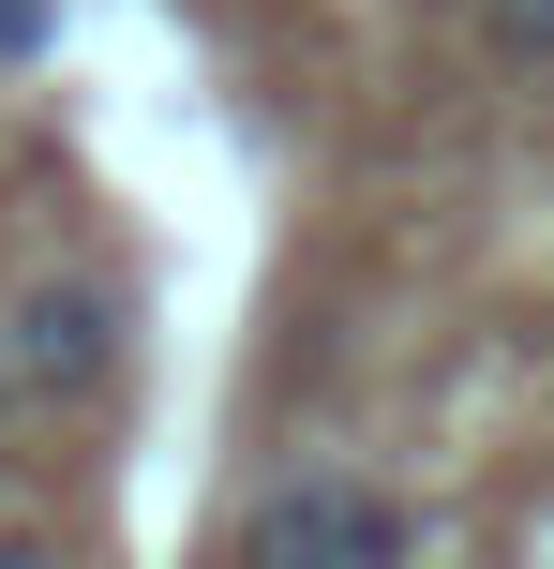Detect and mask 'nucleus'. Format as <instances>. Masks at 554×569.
<instances>
[{"instance_id": "1", "label": "nucleus", "mask_w": 554, "mask_h": 569, "mask_svg": "<svg viewBox=\"0 0 554 569\" xmlns=\"http://www.w3.org/2000/svg\"><path fill=\"white\" fill-rule=\"evenodd\" d=\"M405 555H420V510L390 480H360V465L270 480L240 510V540H225V569H405Z\"/></svg>"}, {"instance_id": "2", "label": "nucleus", "mask_w": 554, "mask_h": 569, "mask_svg": "<svg viewBox=\"0 0 554 569\" xmlns=\"http://www.w3.org/2000/svg\"><path fill=\"white\" fill-rule=\"evenodd\" d=\"M0 330H16V375L46 420H75V405H105L120 375H135V300H120L105 270H30L16 300H0Z\"/></svg>"}, {"instance_id": "3", "label": "nucleus", "mask_w": 554, "mask_h": 569, "mask_svg": "<svg viewBox=\"0 0 554 569\" xmlns=\"http://www.w3.org/2000/svg\"><path fill=\"white\" fill-rule=\"evenodd\" d=\"M465 16H480V46H495V60L554 76V0H465Z\"/></svg>"}, {"instance_id": "4", "label": "nucleus", "mask_w": 554, "mask_h": 569, "mask_svg": "<svg viewBox=\"0 0 554 569\" xmlns=\"http://www.w3.org/2000/svg\"><path fill=\"white\" fill-rule=\"evenodd\" d=\"M46 30H60V0H0V60H30Z\"/></svg>"}, {"instance_id": "5", "label": "nucleus", "mask_w": 554, "mask_h": 569, "mask_svg": "<svg viewBox=\"0 0 554 569\" xmlns=\"http://www.w3.org/2000/svg\"><path fill=\"white\" fill-rule=\"evenodd\" d=\"M30 420V375H16V330H0V435Z\"/></svg>"}, {"instance_id": "6", "label": "nucleus", "mask_w": 554, "mask_h": 569, "mask_svg": "<svg viewBox=\"0 0 554 569\" xmlns=\"http://www.w3.org/2000/svg\"><path fill=\"white\" fill-rule=\"evenodd\" d=\"M0 569H75V555H60V540H0Z\"/></svg>"}]
</instances>
